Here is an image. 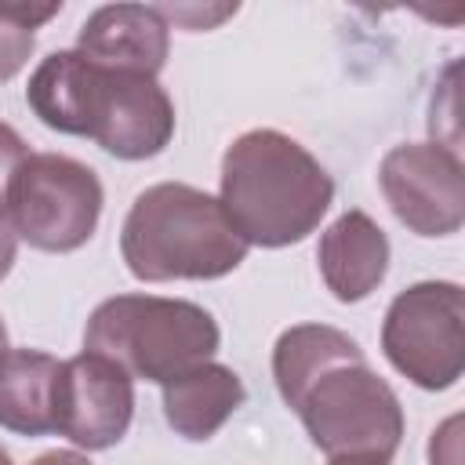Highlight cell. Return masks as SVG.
I'll return each mask as SVG.
<instances>
[{"instance_id":"cell-1","label":"cell","mask_w":465,"mask_h":465,"mask_svg":"<svg viewBox=\"0 0 465 465\" xmlns=\"http://www.w3.org/2000/svg\"><path fill=\"white\" fill-rule=\"evenodd\" d=\"M25 102L51 131L94 138L120 160L156 156L174 134V105L156 76L94 65L80 51L47 54L29 76Z\"/></svg>"},{"instance_id":"cell-2","label":"cell","mask_w":465,"mask_h":465,"mask_svg":"<svg viewBox=\"0 0 465 465\" xmlns=\"http://www.w3.org/2000/svg\"><path fill=\"white\" fill-rule=\"evenodd\" d=\"M334 182L294 138L258 127L240 134L222 156V211L232 229L258 247H291L327 214Z\"/></svg>"},{"instance_id":"cell-3","label":"cell","mask_w":465,"mask_h":465,"mask_svg":"<svg viewBox=\"0 0 465 465\" xmlns=\"http://www.w3.org/2000/svg\"><path fill=\"white\" fill-rule=\"evenodd\" d=\"M120 251L131 276L145 283L218 280L247 258V240L211 193L185 182H160L134 196Z\"/></svg>"},{"instance_id":"cell-4","label":"cell","mask_w":465,"mask_h":465,"mask_svg":"<svg viewBox=\"0 0 465 465\" xmlns=\"http://www.w3.org/2000/svg\"><path fill=\"white\" fill-rule=\"evenodd\" d=\"M218 323L203 305L156 294H116L91 312L84 331L87 352L156 385L207 363L218 352Z\"/></svg>"},{"instance_id":"cell-5","label":"cell","mask_w":465,"mask_h":465,"mask_svg":"<svg viewBox=\"0 0 465 465\" xmlns=\"http://www.w3.org/2000/svg\"><path fill=\"white\" fill-rule=\"evenodd\" d=\"M291 411L331 461H389L403 440V407L389 381L367 367L363 352L320 371Z\"/></svg>"},{"instance_id":"cell-6","label":"cell","mask_w":465,"mask_h":465,"mask_svg":"<svg viewBox=\"0 0 465 465\" xmlns=\"http://www.w3.org/2000/svg\"><path fill=\"white\" fill-rule=\"evenodd\" d=\"M98 174L62 153H29L7 185V214L15 232L47 254L84 247L102 218Z\"/></svg>"},{"instance_id":"cell-7","label":"cell","mask_w":465,"mask_h":465,"mask_svg":"<svg viewBox=\"0 0 465 465\" xmlns=\"http://www.w3.org/2000/svg\"><path fill=\"white\" fill-rule=\"evenodd\" d=\"M389 363L418 389H450L465 371V294L450 280L400 291L381 323Z\"/></svg>"},{"instance_id":"cell-8","label":"cell","mask_w":465,"mask_h":465,"mask_svg":"<svg viewBox=\"0 0 465 465\" xmlns=\"http://www.w3.org/2000/svg\"><path fill=\"white\" fill-rule=\"evenodd\" d=\"M392 214L418 236H450L465 222V171L440 142H407L385 153L378 171Z\"/></svg>"},{"instance_id":"cell-9","label":"cell","mask_w":465,"mask_h":465,"mask_svg":"<svg viewBox=\"0 0 465 465\" xmlns=\"http://www.w3.org/2000/svg\"><path fill=\"white\" fill-rule=\"evenodd\" d=\"M134 414V385L124 367L98 352L62 360L54 381V432L84 450H105L124 440Z\"/></svg>"},{"instance_id":"cell-10","label":"cell","mask_w":465,"mask_h":465,"mask_svg":"<svg viewBox=\"0 0 465 465\" xmlns=\"http://www.w3.org/2000/svg\"><path fill=\"white\" fill-rule=\"evenodd\" d=\"M167 29L153 4H105L80 25L76 51L105 69L156 76L167 62Z\"/></svg>"},{"instance_id":"cell-11","label":"cell","mask_w":465,"mask_h":465,"mask_svg":"<svg viewBox=\"0 0 465 465\" xmlns=\"http://www.w3.org/2000/svg\"><path fill=\"white\" fill-rule=\"evenodd\" d=\"M320 276L338 302H360L389 272V236L363 211H345L327 225L316 247Z\"/></svg>"},{"instance_id":"cell-12","label":"cell","mask_w":465,"mask_h":465,"mask_svg":"<svg viewBox=\"0 0 465 465\" xmlns=\"http://www.w3.org/2000/svg\"><path fill=\"white\" fill-rule=\"evenodd\" d=\"M243 381L225 363H196L178 378L163 381V418L185 440H211L240 407Z\"/></svg>"},{"instance_id":"cell-13","label":"cell","mask_w":465,"mask_h":465,"mask_svg":"<svg viewBox=\"0 0 465 465\" xmlns=\"http://www.w3.org/2000/svg\"><path fill=\"white\" fill-rule=\"evenodd\" d=\"M58 360L36 349H7L0 356V429L18 436L54 432Z\"/></svg>"},{"instance_id":"cell-14","label":"cell","mask_w":465,"mask_h":465,"mask_svg":"<svg viewBox=\"0 0 465 465\" xmlns=\"http://www.w3.org/2000/svg\"><path fill=\"white\" fill-rule=\"evenodd\" d=\"M363 349L345 331L327 327V323H298V327L283 331L276 338V349H272V378H276L283 403L291 407L298 400V392L320 371H327L338 360H352Z\"/></svg>"},{"instance_id":"cell-15","label":"cell","mask_w":465,"mask_h":465,"mask_svg":"<svg viewBox=\"0 0 465 465\" xmlns=\"http://www.w3.org/2000/svg\"><path fill=\"white\" fill-rule=\"evenodd\" d=\"M62 4H29V0H0V84H7L33 54L36 25L54 18Z\"/></svg>"},{"instance_id":"cell-16","label":"cell","mask_w":465,"mask_h":465,"mask_svg":"<svg viewBox=\"0 0 465 465\" xmlns=\"http://www.w3.org/2000/svg\"><path fill=\"white\" fill-rule=\"evenodd\" d=\"M160 11V18L182 29H214L218 22H225L229 15H236V4H222V7H200V4H153Z\"/></svg>"},{"instance_id":"cell-17","label":"cell","mask_w":465,"mask_h":465,"mask_svg":"<svg viewBox=\"0 0 465 465\" xmlns=\"http://www.w3.org/2000/svg\"><path fill=\"white\" fill-rule=\"evenodd\" d=\"M25 156H29V149H25L22 134L0 120V200L7 196V185H11L15 171L25 163Z\"/></svg>"},{"instance_id":"cell-18","label":"cell","mask_w":465,"mask_h":465,"mask_svg":"<svg viewBox=\"0 0 465 465\" xmlns=\"http://www.w3.org/2000/svg\"><path fill=\"white\" fill-rule=\"evenodd\" d=\"M15 254H18V232H15V222L7 214V203L0 200V280L11 272Z\"/></svg>"},{"instance_id":"cell-19","label":"cell","mask_w":465,"mask_h":465,"mask_svg":"<svg viewBox=\"0 0 465 465\" xmlns=\"http://www.w3.org/2000/svg\"><path fill=\"white\" fill-rule=\"evenodd\" d=\"M29 465H91V461L84 454H76V450H47Z\"/></svg>"},{"instance_id":"cell-20","label":"cell","mask_w":465,"mask_h":465,"mask_svg":"<svg viewBox=\"0 0 465 465\" xmlns=\"http://www.w3.org/2000/svg\"><path fill=\"white\" fill-rule=\"evenodd\" d=\"M331 465H389V461H352V458H334Z\"/></svg>"},{"instance_id":"cell-21","label":"cell","mask_w":465,"mask_h":465,"mask_svg":"<svg viewBox=\"0 0 465 465\" xmlns=\"http://www.w3.org/2000/svg\"><path fill=\"white\" fill-rule=\"evenodd\" d=\"M7 352V327H4V320H0V356Z\"/></svg>"},{"instance_id":"cell-22","label":"cell","mask_w":465,"mask_h":465,"mask_svg":"<svg viewBox=\"0 0 465 465\" xmlns=\"http://www.w3.org/2000/svg\"><path fill=\"white\" fill-rule=\"evenodd\" d=\"M0 465H15V461H11V454H7L4 447H0Z\"/></svg>"}]
</instances>
